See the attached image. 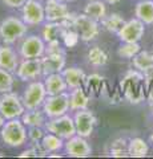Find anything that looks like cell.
Listing matches in <instances>:
<instances>
[{"label": "cell", "instance_id": "4dcf8cb0", "mask_svg": "<svg viewBox=\"0 0 153 159\" xmlns=\"http://www.w3.org/2000/svg\"><path fill=\"white\" fill-rule=\"evenodd\" d=\"M141 51L139 43H121L117 48V56L124 60H132Z\"/></svg>", "mask_w": 153, "mask_h": 159}, {"label": "cell", "instance_id": "30bf717a", "mask_svg": "<svg viewBox=\"0 0 153 159\" xmlns=\"http://www.w3.org/2000/svg\"><path fill=\"white\" fill-rule=\"evenodd\" d=\"M20 11L22 20L28 27H39L45 23V8L41 0H27Z\"/></svg>", "mask_w": 153, "mask_h": 159}, {"label": "cell", "instance_id": "7402d4cb", "mask_svg": "<svg viewBox=\"0 0 153 159\" xmlns=\"http://www.w3.org/2000/svg\"><path fill=\"white\" fill-rule=\"evenodd\" d=\"M104 85H105L104 76H101L98 73H92L85 77L83 88L85 89V92L91 97H98L103 93V90H104Z\"/></svg>", "mask_w": 153, "mask_h": 159}, {"label": "cell", "instance_id": "277c9868", "mask_svg": "<svg viewBox=\"0 0 153 159\" xmlns=\"http://www.w3.org/2000/svg\"><path fill=\"white\" fill-rule=\"evenodd\" d=\"M47 96L48 94L45 90V86H44V82L40 81V80H33V81H29L27 84V86L20 97L26 110H31V109L41 107Z\"/></svg>", "mask_w": 153, "mask_h": 159}, {"label": "cell", "instance_id": "d6a6232c", "mask_svg": "<svg viewBox=\"0 0 153 159\" xmlns=\"http://www.w3.org/2000/svg\"><path fill=\"white\" fill-rule=\"evenodd\" d=\"M13 85H15V74L12 72L0 68V94L12 92Z\"/></svg>", "mask_w": 153, "mask_h": 159}, {"label": "cell", "instance_id": "7c38bea8", "mask_svg": "<svg viewBox=\"0 0 153 159\" xmlns=\"http://www.w3.org/2000/svg\"><path fill=\"white\" fill-rule=\"evenodd\" d=\"M73 121H75L76 134L84 138H89L95 131L97 118L95 113L89 109H83V110L73 111Z\"/></svg>", "mask_w": 153, "mask_h": 159}, {"label": "cell", "instance_id": "4fadbf2b", "mask_svg": "<svg viewBox=\"0 0 153 159\" xmlns=\"http://www.w3.org/2000/svg\"><path fill=\"white\" fill-rule=\"evenodd\" d=\"M16 77L23 82H29L43 76L40 58H22L16 69Z\"/></svg>", "mask_w": 153, "mask_h": 159}, {"label": "cell", "instance_id": "d590c367", "mask_svg": "<svg viewBox=\"0 0 153 159\" xmlns=\"http://www.w3.org/2000/svg\"><path fill=\"white\" fill-rule=\"evenodd\" d=\"M47 133V130L44 127H28V142L29 143H37L41 142V139L44 137V134Z\"/></svg>", "mask_w": 153, "mask_h": 159}, {"label": "cell", "instance_id": "ac0fdd59", "mask_svg": "<svg viewBox=\"0 0 153 159\" xmlns=\"http://www.w3.org/2000/svg\"><path fill=\"white\" fill-rule=\"evenodd\" d=\"M43 82L48 96H56V94L68 92V85L61 73H52L48 76H44Z\"/></svg>", "mask_w": 153, "mask_h": 159}, {"label": "cell", "instance_id": "484cf974", "mask_svg": "<svg viewBox=\"0 0 153 159\" xmlns=\"http://www.w3.org/2000/svg\"><path fill=\"white\" fill-rule=\"evenodd\" d=\"M131 61L133 68L144 74L153 70V53L148 51H140Z\"/></svg>", "mask_w": 153, "mask_h": 159}, {"label": "cell", "instance_id": "f35d334b", "mask_svg": "<svg viewBox=\"0 0 153 159\" xmlns=\"http://www.w3.org/2000/svg\"><path fill=\"white\" fill-rule=\"evenodd\" d=\"M26 157H32V158H37L39 157V152L33 146H31L29 148H26L23 150L20 154H19V158H26Z\"/></svg>", "mask_w": 153, "mask_h": 159}, {"label": "cell", "instance_id": "44dd1931", "mask_svg": "<svg viewBox=\"0 0 153 159\" xmlns=\"http://www.w3.org/2000/svg\"><path fill=\"white\" fill-rule=\"evenodd\" d=\"M67 25L61 23H53V21H45V24L43 25L41 31V37L44 39L45 43L49 41H55V40H63L64 33L67 31Z\"/></svg>", "mask_w": 153, "mask_h": 159}, {"label": "cell", "instance_id": "8d00e7d4", "mask_svg": "<svg viewBox=\"0 0 153 159\" xmlns=\"http://www.w3.org/2000/svg\"><path fill=\"white\" fill-rule=\"evenodd\" d=\"M60 53L65 54V51H64L63 44H61V40H55V41L47 43L45 54H60Z\"/></svg>", "mask_w": 153, "mask_h": 159}, {"label": "cell", "instance_id": "2e32d148", "mask_svg": "<svg viewBox=\"0 0 153 159\" xmlns=\"http://www.w3.org/2000/svg\"><path fill=\"white\" fill-rule=\"evenodd\" d=\"M20 54L9 44H0V68L15 73L20 62Z\"/></svg>", "mask_w": 153, "mask_h": 159}, {"label": "cell", "instance_id": "6da1fadb", "mask_svg": "<svg viewBox=\"0 0 153 159\" xmlns=\"http://www.w3.org/2000/svg\"><path fill=\"white\" fill-rule=\"evenodd\" d=\"M118 92L121 97L131 105H139L146 98L145 74L137 69H129L118 82Z\"/></svg>", "mask_w": 153, "mask_h": 159}, {"label": "cell", "instance_id": "9c48e42d", "mask_svg": "<svg viewBox=\"0 0 153 159\" xmlns=\"http://www.w3.org/2000/svg\"><path fill=\"white\" fill-rule=\"evenodd\" d=\"M43 111L45 113L47 118H55L67 114L69 109V92H64L56 96H47L43 103Z\"/></svg>", "mask_w": 153, "mask_h": 159}, {"label": "cell", "instance_id": "9a60e30c", "mask_svg": "<svg viewBox=\"0 0 153 159\" xmlns=\"http://www.w3.org/2000/svg\"><path fill=\"white\" fill-rule=\"evenodd\" d=\"M44 8H45V21L61 23L72 19L75 15L69 12L67 3H63L60 0H45Z\"/></svg>", "mask_w": 153, "mask_h": 159}, {"label": "cell", "instance_id": "4316f807", "mask_svg": "<svg viewBox=\"0 0 153 159\" xmlns=\"http://www.w3.org/2000/svg\"><path fill=\"white\" fill-rule=\"evenodd\" d=\"M84 13L88 15L89 17L101 21L107 15H108V9H107V3L104 0H91L87 3V6L84 7Z\"/></svg>", "mask_w": 153, "mask_h": 159}, {"label": "cell", "instance_id": "d4e9b609", "mask_svg": "<svg viewBox=\"0 0 153 159\" xmlns=\"http://www.w3.org/2000/svg\"><path fill=\"white\" fill-rule=\"evenodd\" d=\"M40 143H41L45 154L48 155V154H53V152H59V151L64 150L65 139H63L61 137H59L53 133L47 131L45 134H44V137H43Z\"/></svg>", "mask_w": 153, "mask_h": 159}, {"label": "cell", "instance_id": "cb8c5ba5", "mask_svg": "<svg viewBox=\"0 0 153 159\" xmlns=\"http://www.w3.org/2000/svg\"><path fill=\"white\" fill-rule=\"evenodd\" d=\"M135 17L145 25L153 24V0H139L135 6Z\"/></svg>", "mask_w": 153, "mask_h": 159}, {"label": "cell", "instance_id": "5b68a950", "mask_svg": "<svg viewBox=\"0 0 153 159\" xmlns=\"http://www.w3.org/2000/svg\"><path fill=\"white\" fill-rule=\"evenodd\" d=\"M73 28L77 31L83 43H91L100 34V21L89 17L84 12L73 15Z\"/></svg>", "mask_w": 153, "mask_h": 159}, {"label": "cell", "instance_id": "f546056e", "mask_svg": "<svg viewBox=\"0 0 153 159\" xmlns=\"http://www.w3.org/2000/svg\"><path fill=\"white\" fill-rule=\"evenodd\" d=\"M124 23H125V19L122 17L120 13H117V12L108 13L107 16L100 21L101 27L104 28L107 32L115 33V34L118 32V29L122 27V24H124Z\"/></svg>", "mask_w": 153, "mask_h": 159}, {"label": "cell", "instance_id": "83f0119b", "mask_svg": "<svg viewBox=\"0 0 153 159\" xmlns=\"http://www.w3.org/2000/svg\"><path fill=\"white\" fill-rule=\"evenodd\" d=\"M128 152L132 158H144L149 154V145L140 137L132 138L128 141Z\"/></svg>", "mask_w": 153, "mask_h": 159}, {"label": "cell", "instance_id": "ab89813d", "mask_svg": "<svg viewBox=\"0 0 153 159\" xmlns=\"http://www.w3.org/2000/svg\"><path fill=\"white\" fill-rule=\"evenodd\" d=\"M107 4H109V6H115V4H118L121 2V0H104Z\"/></svg>", "mask_w": 153, "mask_h": 159}, {"label": "cell", "instance_id": "ffe728a7", "mask_svg": "<svg viewBox=\"0 0 153 159\" xmlns=\"http://www.w3.org/2000/svg\"><path fill=\"white\" fill-rule=\"evenodd\" d=\"M64 80H65L67 85H68V90H72L75 88H80L84 85L87 74L79 66H65L64 70L61 72Z\"/></svg>", "mask_w": 153, "mask_h": 159}, {"label": "cell", "instance_id": "7bdbcfd3", "mask_svg": "<svg viewBox=\"0 0 153 159\" xmlns=\"http://www.w3.org/2000/svg\"><path fill=\"white\" fill-rule=\"evenodd\" d=\"M149 142L152 143V146H153V133H152L151 135H149Z\"/></svg>", "mask_w": 153, "mask_h": 159}, {"label": "cell", "instance_id": "ba28073f", "mask_svg": "<svg viewBox=\"0 0 153 159\" xmlns=\"http://www.w3.org/2000/svg\"><path fill=\"white\" fill-rule=\"evenodd\" d=\"M26 107L23 105L22 97L15 92L3 93L0 96V113L6 118V121L13 118H20Z\"/></svg>", "mask_w": 153, "mask_h": 159}, {"label": "cell", "instance_id": "5bb4252c", "mask_svg": "<svg viewBox=\"0 0 153 159\" xmlns=\"http://www.w3.org/2000/svg\"><path fill=\"white\" fill-rule=\"evenodd\" d=\"M64 151L68 157L72 158H88L92 155L93 148L87 138L80 135H73L72 138L67 139L64 143Z\"/></svg>", "mask_w": 153, "mask_h": 159}, {"label": "cell", "instance_id": "7dc6e473", "mask_svg": "<svg viewBox=\"0 0 153 159\" xmlns=\"http://www.w3.org/2000/svg\"><path fill=\"white\" fill-rule=\"evenodd\" d=\"M136 2H139V0H136Z\"/></svg>", "mask_w": 153, "mask_h": 159}, {"label": "cell", "instance_id": "74e56055", "mask_svg": "<svg viewBox=\"0 0 153 159\" xmlns=\"http://www.w3.org/2000/svg\"><path fill=\"white\" fill-rule=\"evenodd\" d=\"M2 3L8 8L13 9H20L24 4L27 3V0H2Z\"/></svg>", "mask_w": 153, "mask_h": 159}, {"label": "cell", "instance_id": "60d3db41", "mask_svg": "<svg viewBox=\"0 0 153 159\" xmlns=\"http://www.w3.org/2000/svg\"><path fill=\"white\" fill-rule=\"evenodd\" d=\"M49 158H61V154H57V152H53V154H48Z\"/></svg>", "mask_w": 153, "mask_h": 159}, {"label": "cell", "instance_id": "e575fe53", "mask_svg": "<svg viewBox=\"0 0 153 159\" xmlns=\"http://www.w3.org/2000/svg\"><path fill=\"white\" fill-rule=\"evenodd\" d=\"M145 92H146L145 101L148 106L153 109V70L145 74Z\"/></svg>", "mask_w": 153, "mask_h": 159}, {"label": "cell", "instance_id": "bcb514c9", "mask_svg": "<svg viewBox=\"0 0 153 159\" xmlns=\"http://www.w3.org/2000/svg\"><path fill=\"white\" fill-rule=\"evenodd\" d=\"M88 2H91V0H88Z\"/></svg>", "mask_w": 153, "mask_h": 159}, {"label": "cell", "instance_id": "d6986e66", "mask_svg": "<svg viewBox=\"0 0 153 159\" xmlns=\"http://www.w3.org/2000/svg\"><path fill=\"white\" fill-rule=\"evenodd\" d=\"M91 103V96L85 92L83 86L69 90V109L71 111L88 109Z\"/></svg>", "mask_w": 153, "mask_h": 159}, {"label": "cell", "instance_id": "b9f144b4", "mask_svg": "<svg viewBox=\"0 0 153 159\" xmlns=\"http://www.w3.org/2000/svg\"><path fill=\"white\" fill-rule=\"evenodd\" d=\"M4 122H6V118H4L3 116H2V113H0V129L3 127V125H4Z\"/></svg>", "mask_w": 153, "mask_h": 159}, {"label": "cell", "instance_id": "7a4b0ae2", "mask_svg": "<svg viewBox=\"0 0 153 159\" xmlns=\"http://www.w3.org/2000/svg\"><path fill=\"white\" fill-rule=\"evenodd\" d=\"M0 139L8 147L19 148L28 142V127L20 118L8 119L0 129Z\"/></svg>", "mask_w": 153, "mask_h": 159}, {"label": "cell", "instance_id": "52a82bcc", "mask_svg": "<svg viewBox=\"0 0 153 159\" xmlns=\"http://www.w3.org/2000/svg\"><path fill=\"white\" fill-rule=\"evenodd\" d=\"M44 129L49 133H53L56 135L61 137L63 139H69L73 135H76V127H75V121H73V116L69 114H64L60 117L55 118H48Z\"/></svg>", "mask_w": 153, "mask_h": 159}, {"label": "cell", "instance_id": "ee69618b", "mask_svg": "<svg viewBox=\"0 0 153 159\" xmlns=\"http://www.w3.org/2000/svg\"><path fill=\"white\" fill-rule=\"evenodd\" d=\"M60 2H63V3H72V2H75V0H60Z\"/></svg>", "mask_w": 153, "mask_h": 159}, {"label": "cell", "instance_id": "f6af8a7d", "mask_svg": "<svg viewBox=\"0 0 153 159\" xmlns=\"http://www.w3.org/2000/svg\"><path fill=\"white\" fill-rule=\"evenodd\" d=\"M151 117H152V119H153V109H152V113H151Z\"/></svg>", "mask_w": 153, "mask_h": 159}, {"label": "cell", "instance_id": "8992f818", "mask_svg": "<svg viewBox=\"0 0 153 159\" xmlns=\"http://www.w3.org/2000/svg\"><path fill=\"white\" fill-rule=\"evenodd\" d=\"M47 43L39 34H26L19 41L17 52L22 58H41L45 54Z\"/></svg>", "mask_w": 153, "mask_h": 159}, {"label": "cell", "instance_id": "3957f363", "mask_svg": "<svg viewBox=\"0 0 153 159\" xmlns=\"http://www.w3.org/2000/svg\"><path fill=\"white\" fill-rule=\"evenodd\" d=\"M28 32V25L22 20V17L8 16L0 21V40L4 44L19 43Z\"/></svg>", "mask_w": 153, "mask_h": 159}, {"label": "cell", "instance_id": "f1b7e54d", "mask_svg": "<svg viewBox=\"0 0 153 159\" xmlns=\"http://www.w3.org/2000/svg\"><path fill=\"white\" fill-rule=\"evenodd\" d=\"M108 53L103 49L101 47H92L88 49V52H87V61L89 65L92 66H95V68H101V66H104L107 65V62H108Z\"/></svg>", "mask_w": 153, "mask_h": 159}, {"label": "cell", "instance_id": "603a6c76", "mask_svg": "<svg viewBox=\"0 0 153 159\" xmlns=\"http://www.w3.org/2000/svg\"><path fill=\"white\" fill-rule=\"evenodd\" d=\"M20 119L23 121V123L27 127H44L47 122V116L45 113L43 111L41 107L39 109H31V110H26L23 113V116L20 117Z\"/></svg>", "mask_w": 153, "mask_h": 159}, {"label": "cell", "instance_id": "836d02e7", "mask_svg": "<svg viewBox=\"0 0 153 159\" xmlns=\"http://www.w3.org/2000/svg\"><path fill=\"white\" fill-rule=\"evenodd\" d=\"M79 40H80V36H79L77 31L75 28H71V29H67V31H65L61 41H63V44L67 48H73V47L77 45Z\"/></svg>", "mask_w": 153, "mask_h": 159}, {"label": "cell", "instance_id": "1f68e13d", "mask_svg": "<svg viewBox=\"0 0 153 159\" xmlns=\"http://www.w3.org/2000/svg\"><path fill=\"white\" fill-rule=\"evenodd\" d=\"M109 154L115 158H124L129 157L128 152V141L125 138H117L111 143Z\"/></svg>", "mask_w": 153, "mask_h": 159}, {"label": "cell", "instance_id": "8fae6325", "mask_svg": "<svg viewBox=\"0 0 153 159\" xmlns=\"http://www.w3.org/2000/svg\"><path fill=\"white\" fill-rule=\"evenodd\" d=\"M145 34V24L137 17L125 20L116 36L121 43H140Z\"/></svg>", "mask_w": 153, "mask_h": 159}, {"label": "cell", "instance_id": "e0dca14e", "mask_svg": "<svg viewBox=\"0 0 153 159\" xmlns=\"http://www.w3.org/2000/svg\"><path fill=\"white\" fill-rule=\"evenodd\" d=\"M41 60V69H43V77L52 73H61L67 65L65 54H44Z\"/></svg>", "mask_w": 153, "mask_h": 159}]
</instances>
